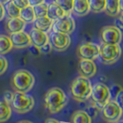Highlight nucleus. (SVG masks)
I'll use <instances>...</instances> for the list:
<instances>
[{
  "instance_id": "obj_37",
  "label": "nucleus",
  "mask_w": 123,
  "mask_h": 123,
  "mask_svg": "<svg viewBox=\"0 0 123 123\" xmlns=\"http://www.w3.org/2000/svg\"><path fill=\"white\" fill-rule=\"evenodd\" d=\"M6 16V10H5V6L2 3H0V21L3 20V18H5Z\"/></svg>"
},
{
  "instance_id": "obj_24",
  "label": "nucleus",
  "mask_w": 123,
  "mask_h": 123,
  "mask_svg": "<svg viewBox=\"0 0 123 123\" xmlns=\"http://www.w3.org/2000/svg\"><path fill=\"white\" fill-rule=\"evenodd\" d=\"M5 10H6V15L10 18H18L20 15V8L18 7L17 6L13 3L12 0H9L7 3H6L5 5Z\"/></svg>"
},
{
  "instance_id": "obj_43",
  "label": "nucleus",
  "mask_w": 123,
  "mask_h": 123,
  "mask_svg": "<svg viewBox=\"0 0 123 123\" xmlns=\"http://www.w3.org/2000/svg\"><path fill=\"white\" fill-rule=\"evenodd\" d=\"M116 123H123V122H118H118H116Z\"/></svg>"
},
{
  "instance_id": "obj_7",
  "label": "nucleus",
  "mask_w": 123,
  "mask_h": 123,
  "mask_svg": "<svg viewBox=\"0 0 123 123\" xmlns=\"http://www.w3.org/2000/svg\"><path fill=\"white\" fill-rule=\"evenodd\" d=\"M102 118L108 123H116L122 116V108L116 103V101H108L102 108Z\"/></svg>"
},
{
  "instance_id": "obj_14",
  "label": "nucleus",
  "mask_w": 123,
  "mask_h": 123,
  "mask_svg": "<svg viewBox=\"0 0 123 123\" xmlns=\"http://www.w3.org/2000/svg\"><path fill=\"white\" fill-rule=\"evenodd\" d=\"M29 35L31 37V44L38 48H41L47 42H49V36L47 35V32L41 31L35 27L31 28Z\"/></svg>"
},
{
  "instance_id": "obj_21",
  "label": "nucleus",
  "mask_w": 123,
  "mask_h": 123,
  "mask_svg": "<svg viewBox=\"0 0 123 123\" xmlns=\"http://www.w3.org/2000/svg\"><path fill=\"white\" fill-rule=\"evenodd\" d=\"M72 123H92V119L85 110H77L71 117Z\"/></svg>"
},
{
  "instance_id": "obj_28",
  "label": "nucleus",
  "mask_w": 123,
  "mask_h": 123,
  "mask_svg": "<svg viewBox=\"0 0 123 123\" xmlns=\"http://www.w3.org/2000/svg\"><path fill=\"white\" fill-rule=\"evenodd\" d=\"M100 110H101V108H98V106L92 101V103H90L86 107V112L89 115V117L91 118V119H94L98 115V113L100 112Z\"/></svg>"
},
{
  "instance_id": "obj_16",
  "label": "nucleus",
  "mask_w": 123,
  "mask_h": 123,
  "mask_svg": "<svg viewBox=\"0 0 123 123\" xmlns=\"http://www.w3.org/2000/svg\"><path fill=\"white\" fill-rule=\"evenodd\" d=\"M25 27H26V22L24 20H22L19 17L8 18V20L6 21V31L9 34L24 31Z\"/></svg>"
},
{
  "instance_id": "obj_32",
  "label": "nucleus",
  "mask_w": 123,
  "mask_h": 123,
  "mask_svg": "<svg viewBox=\"0 0 123 123\" xmlns=\"http://www.w3.org/2000/svg\"><path fill=\"white\" fill-rule=\"evenodd\" d=\"M12 96H13V93L10 91H6L5 94L3 95V98H4V101L6 102L7 104L10 105L11 100H12Z\"/></svg>"
},
{
  "instance_id": "obj_25",
  "label": "nucleus",
  "mask_w": 123,
  "mask_h": 123,
  "mask_svg": "<svg viewBox=\"0 0 123 123\" xmlns=\"http://www.w3.org/2000/svg\"><path fill=\"white\" fill-rule=\"evenodd\" d=\"M90 11L94 13H100L105 10L106 0H88Z\"/></svg>"
},
{
  "instance_id": "obj_26",
  "label": "nucleus",
  "mask_w": 123,
  "mask_h": 123,
  "mask_svg": "<svg viewBox=\"0 0 123 123\" xmlns=\"http://www.w3.org/2000/svg\"><path fill=\"white\" fill-rule=\"evenodd\" d=\"M53 2L56 3L58 6H60L65 14L71 15L74 0H53Z\"/></svg>"
},
{
  "instance_id": "obj_41",
  "label": "nucleus",
  "mask_w": 123,
  "mask_h": 123,
  "mask_svg": "<svg viewBox=\"0 0 123 123\" xmlns=\"http://www.w3.org/2000/svg\"><path fill=\"white\" fill-rule=\"evenodd\" d=\"M9 0H0V3H2L3 5H5L6 3H7Z\"/></svg>"
},
{
  "instance_id": "obj_27",
  "label": "nucleus",
  "mask_w": 123,
  "mask_h": 123,
  "mask_svg": "<svg viewBox=\"0 0 123 123\" xmlns=\"http://www.w3.org/2000/svg\"><path fill=\"white\" fill-rule=\"evenodd\" d=\"M48 5L47 3H42L40 5H37L35 6H33V9H34V13L36 18H40V17H44L47 16V12H48Z\"/></svg>"
},
{
  "instance_id": "obj_34",
  "label": "nucleus",
  "mask_w": 123,
  "mask_h": 123,
  "mask_svg": "<svg viewBox=\"0 0 123 123\" xmlns=\"http://www.w3.org/2000/svg\"><path fill=\"white\" fill-rule=\"evenodd\" d=\"M121 89V87L119 86H118V85H114L112 87H111V89L109 90V92H111V94H112V97L113 98H115L116 97V95L118 93V91Z\"/></svg>"
},
{
  "instance_id": "obj_10",
  "label": "nucleus",
  "mask_w": 123,
  "mask_h": 123,
  "mask_svg": "<svg viewBox=\"0 0 123 123\" xmlns=\"http://www.w3.org/2000/svg\"><path fill=\"white\" fill-rule=\"evenodd\" d=\"M99 54V46L93 42H82L76 49V55L80 59L94 61Z\"/></svg>"
},
{
  "instance_id": "obj_36",
  "label": "nucleus",
  "mask_w": 123,
  "mask_h": 123,
  "mask_svg": "<svg viewBox=\"0 0 123 123\" xmlns=\"http://www.w3.org/2000/svg\"><path fill=\"white\" fill-rule=\"evenodd\" d=\"M44 2H45V0H28L29 5L31 6H35L42 4Z\"/></svg>"
},
{
  "instance_id": "obj_9",
  "label": "nucleus",
  "mask_w": 123,
  "mask_h": 123,
  "mask_svg": "<svg viewBox=\"0 0 123 123\" xmlns=\"http://www.w3.org/2000/svg\"><path fill=\"white\" fill-rule=\"evenodd\" d=\"M100 39L106 44H119L122 41V33L115 26H106L100 31Z\"/></svg>"
},
{
  "instance_id": "obj_38",
  "label": "nucleus",
  "mask_w": 123,
  "mask_h": 123,
  "mask_svg": "<svg viewBox=\"0 0 123 123\" xmlns=\"http://www.w3.org/2000/svg\"><path fill=\"white\" fill-rule=\"evenodd\" d=\"M45 123H60L57 119H54V118H47Z\"/></svg>"
},
{
  "instance_id": "obj_12",
  "label": "nucleus",
  "mask_w": 123,
  "mask_h": 123,
  "mask_svg": "<svg viewBox=\"0 0 123 123\" xmlns=\"http://www.w3.org/2000/svg\"><path fill=\"white\" fill-rule=\"evenodd\" d=\"M10 39L13 44V48L16 49H24L31 45V37L24 31H18L10 34Z\"/></svg>"
},
{
  "instance_id": "obj_3",
  "label": "nucleus",
  "mask_w": 123,
  "mask_h": 123,
  "mask_svg": "<svg viewBox=\"0 0 123 123\" xmlns=\"http://www.w3.org/2000/svg\"><path fill=\"white\" fill-rule=\"evenodd\" d=\"M72 98L77 102H85L91 96L92 86L88 78L79 76L75 78L70 86Z\"/></svg>"
},
{
  "instance_id": "obj_31",
  "label": "nucleus",
  "mask_w": 123,
  "mask_h": 123,
  "mask_svg": "<svg viewBox=\"0 0 123 123\" xmlns=\"http://www.w3.org/2000/svg\"><path fill=\"white\" fill-rule=\"evenodd\" d=\"M52 50V46H51V44L50 43V41L49 42H47L46 44H44L43 46H41L40 48V51H41V53H43V54H48V53H50Z\"/></svg>"
},
{
  "instance_id": "obj_15",
  "label": "nucleus",
  "mask_w": 123,
  "mask_h": 123,
  "mask_svg": "<svg viewBox=\"0 0 123 123\" xmlns=\"http://www.w3.org/2000/svg\"><path fill=\"white\" fill-rule=\"evenodd\" d=\"M72 12L77 17H84L90 12L88 0H74Z\"/></svg>"
},
{
  "instance_id": "obj_8",
  "label": "nucleus",
  "mask_w": 123,
  "mask_h": 123,
  "mask_svg": "<svg viewBox=\"0 0 123 123\" xmlns=\"http://www.w3.org/2000/svg\"><path fill=\"white\" fill-rule=\"evenodd\" d=\"M49 41L55 51H64L71 44V38L69 34L52 31L49 36Z\"/></svg>"
},
{
  "instance_id": "obj_11",
  "label": "nucleus",
  "mask_w": 123,
  "mask_h": 123,
  "mask_svg": "<svg viewBox=\"0 0 123 123\" xmlns=\"http://www.w3.org/2000/svg\"><path fill=\"white\" fill-rule=\"evenodd\" d=\"M74 29H75L74 19L71 17V15H67V14L53 20V24L51 28V30L53 31L66 33L69 35L74 31Z\"/></svg>"
},
{
  "instance_id": "obj_30",
  "label": "nucleus",
  "mask_w": 123,
  "mask_h": 123,
  "mask_svg": "<svg viewBox=\"0 0 123 123\" xmlns=\"http://www.w3.org/2000/svg\"><path fill=\"white\" fill-rule=\"evenodd\" d=\"M114 98H115L114 101H116V103L118 104L120 108H122V110H123V88H121V89L118 91V93L116 95V97Z\"/></svg>"
},
{
  "instance_id": "obj_22",
  "label": "nucleus",
  "mask_w": 123,
  "mask_h": 123,
  "mask_svg": "<svg viewBox=\"0 0 123 123\" xmlns=\"http://www.w3.org/2000/svg\"><path fill=\"white\" fill-rule=\"evenodd\" d=\"M13 48V44L9 36L0 34V55L9 52Z\"/></svg>"
},
{
  "instance_id": "obj_42",
  "label": "nucleus",
  "mask_w": 123,
  "mask_h": 123,
  "mask_svg": "<svg viewBox=\"0 0 123 123\" xmlns=\"http://www.w3.org/2000/svg\"><path fill=\"white\" fill-rule=\"evenodd\" d=\"M119 18H120V19L123 21V12L121 13V14H120V16H119Z\"/></svg>"
},
{
  "instance_id": "obj_33",
  "label": "nucleus",
  "mask_w": 123,
  "mask_h": 123,
  "mask_svg": "<svg viewBox=\"0 0 123 123\" xmlns=\"http://www.w3.org/2000/svg\"><path fill=\"white\" fill-rule=\"evenodd\" d=\"M114 26L123 34V21L121 20L119 18H116V20H115V25Z\"/></svg>"
},
{
  "instance_id": "obj_17",
  "label": "nucleus",
  "mask_w": 123,
  "mask_h": 123,
  "mask_svg": "<svg viewBox=\"0 0 123 123\" xmlns=\"http://www.w3.org/2000/svg\"><path fill=\"white\" fill-rule=\"evenodd\" d=\"M34 27L41 30L42 31H48L51 30L52 28V24H53V20L51 19L48 16H44V17H40V18H36L34 20Z\"/></svg>"
},
{
  "instance_id": "obj_5",
  "label": "nucleus",
  "mask_w": 123,
  "mask_h": 123,
  "mask_svg": "<svg viewBox=\"0 0 123 123\" xmlns=\"http://www.w3.org/2000/svg\"><path fill=\"white\" fill-rule=\"evenodd\" d=\"M100 61L104 64H113L118 61L121 56V48L118 44H106L103 43L99 47Z\"/></svg>"
},
{
  "instance_id": "obj_19",
  "label": "nucleus",
  "mask_w": 123,
  "mask_h": 123,
  "mask_svg": "<svg viewBox=\"0 0 123 123\" xmlns=\"http://www.w3.org/2000/svg\"><path fill=\"white\" fill-rule=\"evenodd\" d=\"M65 15L64 11L62 10L60 6H58L56 3L54 2H51V4L48 5V12H47V16L52 19V20H55L59 18H62V16Z\"/></svg>"
},
{
  "instance_id": "obj_13",
  "label": "nucleus",
  "mask_w": 123,
  "mask_h": 123,
  "mask_svg": "<svg viewBox=\"0 0 123 123\" xmlns=\"http://www.w3.org/2000/svg\"><path fill=\"white\" fill-rule=\"evenodd\" d=\"M78 73L81 76L91 78L97 74V65L92 60L80 59L78 62Z\"/></svg>"
},
{
  "instance_id": "obj_6",
  "label": "nucleus",
  "mask_w": 123,
  "mask_h": 123,
  "mask_svg": "<svg viewBox=\"0 0 123 123\" xmlns=\"http://www.w3.org/2000/svg\"><path fill=\"white\" fill-rule=\"evenodd\" d=\"M90 97L92 98V101L98 108H102L109 101L110 92L108 87L105 84L97 83L94 86H92V92Z\"/></svg>"
},
{
  "instance_id": "obj_29",
  "label": "nucleus",
  "mask_w": 123,
  "mask_h": 123,
  "mask_svg": "<svg viewBox=\"0 0 123 123\" xmlns=\"http://www.w3.org/2000/svg\"><path fill=\"white\" fill-rule=\"evenodd\" d=\"M8 67V62L6 59V57L0 55V75L5 74L6 69Z\"/></svg>"
},
{
  "instance_id": "obj_2",
  "label": "nucleus",
  "mask_w": 123,
  "mask_h": 123,
  "mask_svg": "<svg viewBox=\"0 0 123 123\" xmlns=\"http://www.w3.org/2000/svg\"><path fill=\"white\" fill-rule=\"evenodd\" d=\"M34 82L33 74L25 69L16 71L10 78V86L15 92L28 93L33 87Z\"/></svg>"
},
{
  "instance_id": "obj_20",
  "label": "nucleus",
  "mask_w": 123,
  "mask_h": 123,
  "mask_svg": "<svg viewBox=\"0 0 123 123\" xmlns=\"http://www.w3.org/2000/svg\"><path fill=\"white\" fill-rule=\"evenodd\" d=\"M22 20H24L27 23H33L35 18H36V16L34 13V9H33V6H27L24 8H21L20 9V15H19Z\"/></svg>"
},
{
  "instance_id": "obj_39",
  "label": "nucleus",
  "mask_w": 123,
  "mask_h": 123,
  "mask_svg": "<svg viewBox=\"0 0 123 123\" xmlns=\"http://www.w3.org/2000/svg\"><path fill=\"white\" fill-rule=\"evenodd\" d=\"M119 8H120V11L123 12V0H119Z\"/></svg>"
},
{
  "instance_id": "obj_23",
  "label": "nucleus",
  "mask_w": 123,
  "mask_h": 123,
  "mask_svg": "<svg viewBox=\"0 0 123 123\" xmlns=\"http://www.w3.org/2000/svg\"><path fill=\"white\" fill-rule=\"evenodd\" d=\"M12 108L10 105L6 102L0 101V123H4L7 121L11 117Z\"/></svg>"
},
{
  "instance_id": "obj_35",
  "label": "nucleus",
  "mask_w": 123,
  "mask_h": 123,
  "mask_svg": "<svg viewBox=\"0 0 123 123\" xmlns=\"http://www.w3.org/2000/svg\"><path fill=\"white\" fill-rule=\"evenodd\" d=\"M30 50H31V52L33 54V55H39V54H41V51H40V48H38V47L34 46V45H32L31 44V46H30Z\"/></svg>"
},
{
  "instance_id": "obj_1",
  "label": "nucleus",
  "mask_w": 123,
  "mask_h": 123,
  "mask_svg": "<svg viewBox=\"0 0 123 123\" xmlns=\"http://www.w3.org/2000/svg\"><path fill=\"white\" fill-rule=\"evenodd\" d=\"M67 104V97L59 87L49 89L44 96V106L51 114L60 112Z\"/></svg>"
},
{
  "instance_id": "obj_4",
  "label": "nucleus",
  "mask_w": 123,
  "mask_h": 123,
  "mask_svg": "<svg viewBox=\"0 0 123 123\" xmlns=\"http://www.w3.org/2000/svg\"><path fill=\"white\" fill-rule=\"evenodd\" d=\"M34 98L27 93L13 92L10 107L18 114H26L34 107Z\"/></svg>"
},
{
  "instance_id": "obj_40",
  "label": "nucleus",
  "mask_w": 123,
  "mask_h": 123,
  "mask_svg": "<svg viewBox=\"0 0 123 123\" xmlns=\"http://www.w3.org/2000/svg\"><path fill=\"white\" fill-rule=\"evenodd\" d=\"M18 123H32L31 121L30 120H26V119H23V120H20V121H18Z\"/></svg>"
},
{
  "instance_id": "obj_18",
  "label": "nucleus",
  "mask_w": 123,
  "mask_h": 123,
  "mask_svg": "<svg viewBox=\"0 0 123 123\" xmlns=\"http://www.w3.org/2000/svg\"><path fill=\"white\" fill-rule=\"evenodd\" d=\"M106 14L110 17H118L120 14L119 0H106Z\"/></svg>"
}]
</instances>
